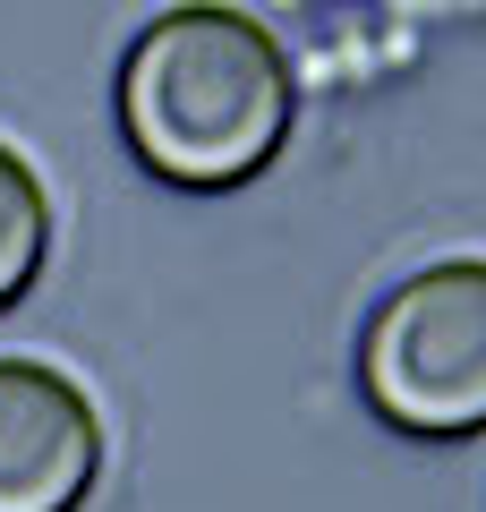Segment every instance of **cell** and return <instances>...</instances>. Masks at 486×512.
<instances>
[{
	"mask_svg": "<svg viewBox=\"0 0 486 512\" xmlns=\"http://www.w3.org/2000/svg\"><path fill=\"white\" fill-rule=\"evenodd\" d=\"M299 120L282 35L231 0H180L120 60V137L171 188H248Z\"/></svg>",
	"mask_w": 486,
	"mask_h": 512,
	"instance_id": "1",
	"label": "cell"
},
{
	"mask_svg": "<svg viewBox=\"0 0 486 512\" xmlns=\"http://www.w3.org/2000/svg\"><path fill=\"white\" fill-rule=\"evenodd\" d=\"M359 393L401 436H486V256H444L359 325Z\"/></svg>",
	"mask_w": 486,
	"mask_h": 512,
	"instance_id": "2",
	"label": "cell"
},
{
	"mask_svg": "<svg viewBox=\"0 0 486 512\" xmlns=\"http://www.w3.org/2000/svg\"><path fill=\"white\" fill-rule=\"evenodd\" d=\"M43 256H52V197L18 146H0V308L35 291Z\"/></svg>",
	"mask_w": 486,
	"mask_h": 512,
	"instance_id": "4",
	"label": "cell"
},
{
	"mask_svg": "<svg viewBox=\"0 0 486 512\" xmlns=\"http://www.w3.org/2000/svg\"><path fill=\"white\" fill-rule=\"evenodd\" d=\"M103 478V410L52 359H0V512H77Z\"/></svg>",
	"mask_w": 486,
	"mask_h": 512,
	"instance_id": "3",
	"label": "cell"
}]
</instances>
